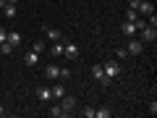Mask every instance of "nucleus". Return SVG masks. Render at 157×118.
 I'll return each instance as SVG.
<instances>
[{
	"mask_svg": "<svg viewBox=\"0 0 157 118\" xmlns=\"http://www.w3.org/2000/svg\"><path fill=\"white\" fill-rule=\"evenodd\" d=\"M139 3L141 0H128V8H139Z\"/></svg>",
	"mask_w": 157,
	"mask_h": 118,
	"instance_id": "nucleus-27",
	"label": "nucleus"
},
{
	"mask_svg": "<svg viewBox=\"0 0 157 118\" xmlns=\"http://www.w3.org/2000/svg\"><path fill=\"white\" fill-rule=\"evenodd\" d=\"M3 116H6V108H3V102H0V118H3Z\"/></svg>",
	"mask_w": 157,
	"mask_h": 118,
	"instance_id": "nucleus-28",
	"label": "nucleus"
},
{
	"mask_svg": "<svg viewBox=\"0 0 157 118\" xmlns=\"http://www.w3.org/2000/svg\"><path fill=\"white\" fill-rule=\"evenodd\" d=\"M6 39H8V32H6V29H3V26H0V45H3Z\"/></svg>",
	"mask_w": 157,
	"mask_h": 118,
	"instance_id": "nucleus-25",
	"label": "nucleus"
},
{
	"mask_svg": "<svg viewBox=\"0 0 157 118\" xmlns=\"http://www.w3.org/2000/svg\"><path fill=\"white\" fill-rule=\"evenodd\" d=\"M149 113H152V116L157 113V100H152V102H149Z\"/></svg>",
	"mask_w": 157,
	"mask_h": 118,
	"instance_id": "nucleus-26",
	"label": "nucleus"
},
{
	"mask_svg": "<svg viewBox=\"0 0 157 118\" xmlns=\"http://www.w3.org/2000/svg\"><path fill=\"white\" fill-rule=\"evenodd\" d=\"M126 21H139V11L136 8H128L126 11Z\"/></svg>",
	"mask_w": 157,
	"mask_h": 118,
	"instance_id": "nucleus-19",
	"label": "nucleus"
},
{
	"mask_svg": "<svg viewBox=\"0 0 157 118\" xmlns=\"http://www.w3.org/2000/svg\"><path fill=\"white\" fill-rule=\"evenodd\" d=\"M63 55H66L68 61H76L78 58V45L76 42H63Z\"/></svg>",
	"mask_w": 157,
	"mask_h": 118,
	"instance_id": "nucleus-5",
	"label": "nucleus"
},
{
	"mask_svg": "<svg viewBox=\"0 0 157 118\" xmlns=\"http://www.w3.org/2000/svg\"><path fill=\"white\" fill-rule=\"evenodd\" d=\"M121 32H123L126 34V37H136V32H139V26H136V21H123V24H121Z\"/></svg>",
	"mask_w": 157,
	"mask_h": 118,
	"instance_id": "nucleus-7",
	"label": "nucleus"
},
{
	"mask_svg": "<svg viewBox=\"0 0 157 118\" xmlns=\"http://www.w3.org/2000/svg\"><path fill=\"white\" fill-rule=\"evenodd\" d=\"M11 47H21V34L18 32H8V39H6Z\"/></svg>",
	"mask_w": 157,
	"mask_h": 118,
	"instance_id": "nucleus-12",
	"label": "nucleus"
},
{
	"mask_svg": "<svg viewBox=\"0 0 157 118\" xmlns=\"http://www.w3.org/2000/svg\"><path fill=\"white\" fill-rule=\"evenodd\" d=\"M136 11H139L141 16H152V13H155V6H152L149 0H141V3H139V8H136Z\"/></svg>",
	"mask_w": 157,
	"mask_h": 118,
	"instance_id": "nucleus-8",
	"label": "nucleus"
},
{
	"mask_svg": "<svg viewBox=\"0 0 157 118\" xmlns=\"http://www.w3.org/2000/svg\"><path fill=\"white\" fill-rule=\"evenodd\" d=\"M45 34H47V39H50V42H58V39H63L60 29H52V26H45Z\"/></svg>",
	"mask_w": 157,
	"mask_h": 118,
	"instance_id": "nucleus-11",
	"label": "nucleus"
},
{
	"mask_svg": "<svg viewBox=\"0 0 157 118\" xmlns=\"http://www.w3.org/2000/svg\"><path fill=\"white\" fill-rule=\"evenodd\" d=\"M13 53V47L8 45V42H3V45H0V55H11Z\"/></svg>",
	"mask_w": 157,
	"mask_h": 118,
	"instance_id": "nucleus-21",
	"label": "nucleus"
},
{
	"mask_svg": "<svg viewBox=\"0 0 157 118\" xmlns=\"http://www.w3.org/2000/svg\"><path fill=\"white\" fill-rule=\"evenodd\" d=\"M92 76H94L97 81L102 84V87H110V79L105 76V71H102V66H92Z\"/></svg>",
	"mask_w": 157,
	"mask_h": 118,
	"instance_id": "nucleus-6",
	"label": "nucleus"
},
{
	"mask_svg": "<svg viewBox=\"0 0 157 118\" xmlns=\"http://www.w3.org/2000/svg\"><path fill=\"white\" fill-rule=\"evenodd\" d=\"M115 58H118V61H123V58H128V50H126V47H118V50H115Z\"/></svg>",
	"mask_w": 157,
	"mask_h": 118,
	"instance_id": "nucleus-22",
	"label": "nucleus"
},
{
	"mask_svg": "<svg viewBox=\"0 0 157 118\" xmlns=\"http://www.w3.org/2000/svg\"><path fill=\"white\" fill-rule=\"evenodd\" d=\"M126 50H128V55H141V53H144V42L131 37V39H128V45H126Z\"/></svg>",
	"mask_w": 157,
	"mask_h": 118,
	"instance_id": "nucleus-4",
	"label": "nucleus"
},
{
	"mask_svg": "<svg viewBox=\"0 0 157 118\" xmlns=\"http://www.w3.org/2000/svg\"><path fill=\"white\" fill-rule=\"evenodd\" d=\"M81 116H84V118H94V108H84Z\"/></svg>",
	"mask_w": 157,
	"mask_h": 118,
	"instance_id": "nucleus-23",
	"label": "nucleus"
},
{
	"mask_svg": "<svg viewBox=\"0 0 157 118\" xmlns=\"http://www.w3.org/2000/svg\"><path fill=\"white\" fill-rule=\"evenodd\" d=\"M139 32H141V42H155V39H157V26H149V24H144Z\"/></svg>",
	"mask_w": 157,
	"mask_h": 118,
	"instance_id": "nucleus-3",
	"label": "nucleus"
},
{
	"mask_svg": "<svg viewBox=\"0 0 157 118\" xmlns=\"http://www.w3.org/2000/svg\"><path fill=\"white\" fill-rule=\"evenodd\" d=\"M32 50L37 53V55H42V53L47 50V45H45V42H42V39H37V42H34V45H32Z\"/></svg>",
	"mask_w": 157,
	"mask_h": 118,
	"instance_id": "nucleus-17",
	"label": "nucleus"
},
{
	"mask_svg": "<svg viewBox=\"0 0 157 118\" xmlns=\"http://www.w3.org/2000/svg\"><path fill=\"white\" fill-rule=\"evenodd\" d=\"M6 3H13V6H18V0H6Z\"/></svg>",
	"mask_w": 157,
	"mask_h": 118,
	"instance_id": "nucleus-29",
	"label": "nucleus"
},
{
	"mask_svg": "<svg viewBox=\"0 0 157 118\" xmlns=\"http://www.w3.org/2000/svg\"><path fill=\"white\" fill-rule=\"evenodd\" d=\"M45 76L47 79H58V76H60V68H58V66H47L45 68Z\"/></svg>",
	"mask_w": 157,
	"mask_h": 118,
	"instance_id": "nucleus-16",
	"label": "nucleus"
},
{
	"mask_svg": "<svg viewBox=\"0 0 157 118\" xmlns=\"http://www.w3.org/2000/svg\"><path fill=\"white\" fill-rule=\"evenodd\" d=\"M50 89H52V100H60V97L66 95V87L63 84H55V87H50Z\"/></svg>",
	"mask_w": 157,
	"mask_h": 118,
	"instance_id": "nucleus-15",
	"label": "nucleus"
},
{
	"mask_svg": "<svg viewBox=\"0 0 157 118\" xmlns=\"http://www.w3.org/2000/svg\"><path fill=\"white\" fill-rule=\"evenodd\" d=\"M60 108H63V116H71V113L76 110V97L63 95V97H60Z\"/></svg>",
	"mask_w": 157,
	"mask_h": 118,
	"instance_id": "nucleus-2",
	"label": "nucleus"
},
{
	"mask_svg": "<svg viewBox=\"0 0 157 118\" xmlns=\"http://www.w3.org/2000/svg\"><path fill=\"white\" fill-rule=\"evenodd\" d=\"M50 55H63V39H58V42H52V45H50Z\"/></svg>",
	"mask_w": 157,
	"mask_h": 118,
	"instance_id": "nucleus-14",
	"label": "nucleus"
},
{
	"mask_svg": "<svg viewBox=\"0 0 157 118\" xmlns=\"http://www.w3.org/2000/svg\"><path fill=\"white\" fill-rule=\"evenodd\" d=\"M0 11L6 13V18H16V16H18V8L13 6V3H6V6L0 8Z\"/></svg>",
	"mask_w": 157,
	"mask_h": 118,
	"instance_id": "nucleus-10",
	"label": "nucleus"
},
{
	"mask_svg": "<svg viewBox=\"0 0 157 118\" xmlns=\"http://www.w3.org/2000/svg\"><path fill=\"white\" fill-rule=\"evenodd\" d=\"M94 116H97V118H110V108H97Z\"/></svg>",
	"mask_w": 157,
	"mask_h": 118,
	"instance_id": "nucleus-20",
	"label": "nucleus"
},
{
	"mask_svg": "<svg viewBox=\"0 0 157 118\" xmlns=\"http://www.w3.org/2000/svg\"><path fill=\"white\" fill-rule=\"evenodd\" d=\"M37 97H39L42 102H52V89H50V87H39V89H37Z\"/></svg>",
	"mask_w": 157,
	"mask_h": 118,
	"instance_id": "nucleus-9",
	"label": "nucleus"
},
{
	"mask_svg": "<svg viewBox=\"0 0 157 118\" xmlns=\"http://www.w3.org/2000/svg\"><path fill=\"white\" fill-rule=\"evenodd\" d=\"M47 113H50L52 118H63V108L60 105H50V110H47Z\"/></svg>",
	"mask_w": 157,
	"mask_h": 118,
	"instance_id": "nucleus-18",
	"label": "nucleus"
},
{
	"mask_svg": "<svg viewBox=\"0 0 157 118\" xmlns=\"http://www.w3.org/2000/svg\"><path fill=\"white\" fill-rule=\"evenodd\" d=\"M102 71H105V76L113 81L115 76L123 73V66H121V61H105V63H102Z\"/></svg>",
	"mask_w": 157,
	"mask_h": 118,
	"instance_id": "nucleus-1",
	"label": "nucleus"
},
{
	"mask_svg": "<svg viewBox=\"0 0 157 118\" xmlns=\"http://www.w3.org/2000/svg\"><path fill=\"white\" fill-rule=\"evenodd\" d=\"M24 63H26V66H37V63H39V55H37L34 50H29L26 55H24Z\"/></svg>",
	"mask_w": 157,
	"mask_h": 118,
	"instance_id": "nucleus-13",
	"label": "nucleus"
},
{
	"mask_svg": "<svg viewBox=\"0 0 157 118\" xmlns=\"http://www.w3.org/2000/svg\"><path fill=\"white\" fill-rule=\"evenodd\" d=\"M58 79H71V68H60V76Z\"/></svg>",
	"mask_w": 157,
	"mask_h": 118,
	"instance_id": "nucleus-24",
	"label": "nucleus"
}]
</instances>
